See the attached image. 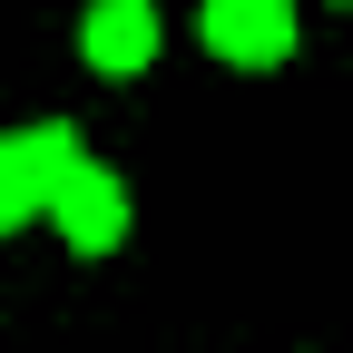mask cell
Here are the masks:
<instances>
[{
	"mask_svg": "<svg viewBox=\"0 0 353 353\" xmlns=\"http://www.w3.org/2000/svg\"><path fill=\"white\" fill-rule=\"evenodd\" d=\"M79 128L69 118H30V128H0V236H20V226H50V206L69 187V167H79Z\"/></svg>",
	"mask_w": 353,
	"mask_h": 353,
	"instance_id": "obj_1",
	"label": "cell"
},
{
	"mask_svg": "<svg viewBox=\"0 0 353 353\" xmlns=\"http://www.w3.org/2000/svg\"><path fill=\"white\" fill-rule=\"evenodd\" d=\"M304 39V0H196V50L226 69H285Z\"/></svg>",
	"mask_w": 353,
	"mask_h": 353,
	"instance_id": "obj_2",
	"label": "cell"
},
{
	"mask_svg": "<svg viewBox=\"0 0 353 353\" xmlns=\"http://www.w3.org/2000/svg\"><path fill=\"white\" fill-rule=\"evenodd\" d=\"M157 50H167L157 0H88L79 10V59L99 79H138V69H157Z\"/></svg>",
	"mask_w": 353,
	"mask_h": 353,
	"instance_id": "obj_3",
	"label": "cell"
},
{
	"mask_svg": "<svg viewBox=\"0 0 353 353\" xmlns=\"http://www.w3.org/2000/svg\"><path fill=\"white\" fill-rule=\"evenodd\" d=\"M50 226H59L69 255H118L128 245V176L99 167V157H79L69 187H59V206H50Z\"/></svg>",
	"mask_w": 353,
	"mask_h": 353,
	"instance_id": "obj_4",
	"label": "cell"
},
{
	"mask_svg": "<svg viewBox=\"0 0 353 353\" xmlns=\"http://www.w3.org/2000/svg\"><path fill=\"white\" fill-rule=\"evenodd\" d=\"M334 10H343V0H334Z\"/></svg>",
	"mask_w": 353,
	"mask_h": 353,
	"instance_id": "obj_5",
	"label": "cell"
}]
</instances>
